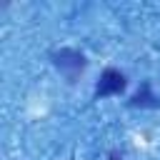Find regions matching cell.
<instances>
[{
	"instance_id": "2",
	"label": "cell",
	"mask_w": 160,
	"mask_h": 160,
	"mask_svg": "<svg viewBox=\"0 0 160 160\" xmlns=\"http://www.w3.org/2000/svg\"><path fill=\"white\" fill-rule=\"evenodd\" d=\"M125 88H128L125 75H122L120 70H115V68H108V70H102V75H100V80H98V85H95V98L120 95Z\"/></svg>"
},
{
	"instance_id": "1",
	"label": "cell",
	"mask_w": 160,
	"mask_h": 160,
	"mask_svg": "<svg viewBox=\"0 0 160 160\" xmlns=\"http://www.w3.org/2000/svg\"><path fill=\"white\" fill-rule=\"evenodd\" d=\"M52 62H55V68L72 82L82 70H85V65H88V60H85V55L80 52V50H72V48H62V50H58L55 55H52Z\"/></svg>"
},
{
	"instance_id": "3",
	"label": "cell",
	"mask_w": 160,
	"mask_h": 160,
	"mask_svg": "<svg viewBox=\"0 0 160 160\" xmlns=\"http://www.w3.org/2000/svg\"><path fill=\"white\" fill-rule=\"evenodd\" d=\"M130 105H132V108H158V105H160V98L152 95V90H150L148 82H142V88L132 95Z\"/></svg>"
}]
</instances>
